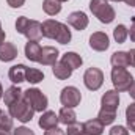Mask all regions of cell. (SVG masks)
<instances>
[{
	"label": "cell",
	"instance_id": "6da1fadb",
	"mask_svg": "<svg viewBox=\"0 0 135 135\" xmlns=\"http://www.w3.org/2000/svg\"><path fill=\"white\" fill-rule=\"evenodd\" d=\"M42 36L49 39H55L60 44H69L71 41V30L68 28L66 24L47 19L42 22Z\"/></svg>",
	"mask_w": 135,
	"mask_h": 135
},
{
	"label": "cell",
	"instance_id": "7a4b0ae2",
	"mask_svg": "<svg viewBox=\"0 0 135 135\" xmlns=\"http://www.w3.org/2000/svg\"><path fill=\"white\" fill-rule=\"evenodd\" d=\"M16 30H17V33L24 35L28 41H39L42 38V24L38 21H30L25 16L17 17Z\"/></svg>",
	"mask_w": 135,
	"mask_h": 135
},
{
	"label": "cell",
	"instance_id": "3957f363",
	"mask_svg": "<svg viewBox=\"0 0 135 135\" xmlns=\"http://www.w3.org/2000/svg\"><path fill=\"white\" fill-rule=\"evenodd\" d=\"M90 9L102 24H110L116 17L115 9L108 3V0H91L90 2Z\"/></svg>",
	"mask_w": 135,
	"mask_h": 135
},
{
	"label": "cell",
	"instance_id": "277c9868",
	"mask_svg": "<svg viewBox=\"0 0 135 135\" xmlns=\"http://www.w3.org/2000/svg\"><path fill=\"white\" fill-rule=\"evenodd\" d=\"M112 83L118 93L129 91L131 85L134 83V77L126 68H113L112 69Z\"/></svg>",
	"mask_w": 135,
	"mask_h": 135
},
{
	"label": "cell",
	"instance_id": "5b68a950",
	"mask_svg": "<svg viewBox=\"0 0 135 135\" xmlns=\"http://www.w3.org/2000/svg\"><path fill=\"white\" fill-rule=\"evenodd\" d=\"M8 108H9V115L13 118H16L17 121H21V123H28V121L33 119L35 110L30 107V104L24 98L19 99L17 102H14V104H11Z\"/></svg>",
	"mask_w": 135,
	"mask_h": 135
},
{
	"label": "cell",
	"instance_id": "8992f818",
	"mask_svg": "<svg viewBox=\"0 0 135 135\" xmlns=\"http://www.w3.org/2000/svg\"><path fill=\"white\" fill-rule=\"evenodd\" d=\"M22 98L30 104V107L33 108L35 112H41L42 113V112H46V108L49 105L47 96L41 90H38V88H28V90H25Z\"/></svg>",
	"mask_w": 135,
	"mask_h": 135
},
{
	"label": "cell",
	"instance_id": "52a82bcc",
	"mask_svg": "<svg viewBox=\"0 0 135 135\" xmlns=\"http://www.w3.org/2000/svg\"><path fill=\"white\" fill-rule=\"evenodd\" d=\"M83 83L88 90L98 91L104 83V72L99 68H88L83 74Z\"/></svg>",
	"mask_w": 135,
	"mask_h": 135
},
{
	"label": "cell",
	"instance_id": "ba28073f",
	"mask_svg": "<svg viewBox=\"0 0 135 135\" xmlns=\"http://www.w3.org/2000/svg\"><path fill=\"white\" fill-rule=\"evenodd\" d=\"M82 101V94L80 91L75 88V86H65L60 93V102L65 105V107H77Z\"/></svg>",
	"mask_w": 135,
	"mask_h": 135
},
{
	"label": "cell",
	"instance_id": "9c48e42d",
	"mask_svg": "<svg viewBox=\"0 0 135 135\" xmlns=\"http://www.w3.org/2000/svg\"><path fill=\"white\" fill-rule=\"evenodd\" d=\"M101 108L102 110H108V112H115L118 110V105H119V94L116 90H108L104 93L101 99Z\"/></svg>",
	"mask_w": 135,
	"mask_h": 135
},
{
	"label": "cell",
	"instance_id": "30bf717a",
	"mask_svg": "<svg viewBox=\"0 0 135 135\" xmlns=\"http://www.w3.org/2000/svg\"><path fill=\"white\" fill-rule=\"evenodd\" d=\"M110 46V41H108V36L104 32H94V33L90 36V47L96 52H104L107 50Z\"/></svg>",
	"mask_w": 135,
	"mask_h": 135
},
{
	"label": "cell",
	"instance_id": "8fae6325",
	"mask_svg": "<svg viewBox=\"0 0 135 135\" xmlns=\"http://www.w3.org/2000/svg\"><path fill=\"white\" fill-rule=\"evenodd\" d=\"M88 16L83 13V11H74V13H71L69 16H68V24L72 27V28H75V30H85L86 27H88Z\"/></svg>",
	"mask_w": 135,
	"mask_h": 135
},
{
	"label": "cell",
	"instance_id": "7c38bea8",
	"mask_svg": "<svg viewBox=\"0 0 135 135\" xmlns=\"http://www.w3.org/2000/svg\"><path fill=\"white\" fill-rule=\"evenodd\" d=\"M58 60V49L57 47H52V46H46L41 49V57H39V61L41 65L44 66H52L55 65Z\"/></svg>",
	"mask_w": 135,
	"mask_h": 135
},
{
	"label": "cell",
	"instance_id": "4fadbf2b",
	"mask_svg": "<svg viewBox=\"0 0 135 135\" xmlns=\"http://www.w3.org/2000/svg\"><path fill=\"white\" fill-rule=\"evenodd\" d=\"M58 123H60V121H58V115H57L55 112H50V110L42 112V115H41V118H39V121H38L39 127L44 129V131L52 129V127H57Z\"/></svg>",
	"mask_w": 135,
	"mask_h": 135
},
{
	"label": "cell",
	"instance_id": "5bb4252c",
	"mask_svg": "<svg viewBox=\"0 0 135 135\" xmlns=\"http://www.w3.org/2000/svg\"><path fill=\"white\" fill-rule=\"evenodd\" d=\"M25 71H27V66L25 65H14V66L9 68L8 71V77L13 83L19 85L22 82H25Z\"/></svg>",
	"mask_w": 135,
	"mask_h": 135
},
{
	"label": "cell",
	"instance_id": "9a60e30c",
	"mask_svg": "<svg viewBox=\"0 0 135 135\" xmlns=\"http://www.w3.org/2000/svg\"><path fill=\"white\" fill-rule=\"evenodd\" d=\"M82 127H83V134L102 135L104 134V127H105V126L102 124L98 118H94V119H88V121H85V123L82 124Z\"/></svg>",
	"mask_w": 135,
	"mask_h": 135
},
{
	"label": "cell",
	"instance_id": "2e32d148",
	"mask_svg": "<svg viewBox=\"0 0 135 135\" xmlns=\"http://www.w3.org/2000/svg\"><path fill=\"white\" fill-rule=\"evenodd\" d=\"M17 57V47L13 42H3L0 46V61H13Z\"/></svg>",
	"mask_w": 135,
	"mask_h": 135
},
{
	"label": "cell",
	"instance_id": "e0dca14e",
	"mask_svg": "<svg viewBox=\"0 0 135 135\" xmlns=\"http://www.w3.org/2000/svg\"><path fill=\"white\" fill-rule=\"evenodd\" d=\"M22 96H24V91L19 86H9L5 91V94H3V102H5V105L9 107L11 104H14V102H17L19 99H22Z\"/></svg>",
	"mask_w": 135,
	"mask_h": 135
},
{
	"label": "cell",
	"instance_id": "ac0fdd59",
	"mask_svg": "<svg viewBox=\"0 0 135 135\" xmlns=\"http://www.w3.org/2000/svg\"><path fill=\"white\" fill-rule=\"evenodd\" d=\"M41 46L38 44V41H28L25 44V57L30 60V61H39V57H41Z\"/></svg>",
	"mask_w": 135,
	"mask_h": 135
},
{
	"label": "cell",
	"instance_id": "d6986e66",
	"mask_svg": "<svg viewBox=\"0 0 135 135\" xmlns=\"http://www.w3.org/2000/svg\"><path fill=\"white\" fill-rule=\"evenodd\" d=\"M61 63H65L68 68H71V69L74 71V69H77V68L82 66L83 60H82V57H80L79 54H75V52H66V54H63V57H61Z\"/></svg>",
	"mask_w": 135,
	"mask_h": 135
},
{
	"label": "cell",
	"instance_id": "ffe728a7",
	"mask_svg": "<svg viewBox=\"0 0 135 135\" xmlns=\"http://www.w3.org/2000/svg\"><path fill=\"white\" fill-rule=\"evenodd\" d=\"M110 63L113 68H127L131 66V60H129V54L127 52H115L110 58Z\"/></svg>",
	"mask_w": 135,
	"mask_h": 135
},
{
	"label": "cell",
	"instance_id": "44dd1931",
	"mask_svg": "<svg viewBox=\"0 0 135 135\" xmlns=\"http://www.w3.org/2000/svg\"><path fill=\"white\" fill-rule=\"evenodd\" d=\"M58 121L61 124H66V126L72 124V123H77V115H75L74 108H71V107H61V110L58 113Z\"/></svg>",
	"mask_w": 135,
	"mask_h": 135
},
{
	"label": "cell",
	"instance_id": "7402d4cb",
	"mask_svg": "<svg viewBox=\"0 0 135 135\" xmlns=\"http://www.w3.org/2000/svg\"><path fill=\"white\" fill-rule=\"evenodd\" d=\"M52 71H54V75L57 79H60V80H66V79H69L72 75V69L68 68L61 61H57L55 65H52Z\"/></svg>",
	"mask_w": 135,
	"mask_h": 135
},
{
	"label": "cell",
	"instance_id": "603a6c76",
	"mask_svg": "<svg viewBox=\"0 0 135 135\" xmlns=\"http://www.w3.org/2000/svg\"><path fill=\"white\" fill-rule=\"evenodd\" d=\"M42 9L49 16H55L61 11V2L58 0H44L42 2Z\"/></svg>",
	"mask_w": 135,
	"mask_h": 135
},
{
	"label": "cell",
	"instance_id": "cb8c5ba5",
	"mask_svg": "<svg viewBox=\"0 0 135 135\" xmlns=\"http://www.w3.org/2000/svg\"><path fill=\"white\" fill-rule=\"evenodd\" d=\"M42 79H44L42 71H39L36 68H27V71H25V82H30V83L36 85V83L42 82Z\"/></svg>",
	"mask_w": 135,
	"mask_h": 135
},
{
	"label": "cell",
	"instance_id": "d4e9b609",
	"mask_svg": "<svg viewBox=\"0 0 135 135\" xmlns=\"http://www.w3.org/2000/svg\"><path fill=\"white\" fill-rule=\"evenodd\" d=\"M126 123H127V129L131 132H135V102L127 105L126 108Z\"/></svg>",
	"mask_w": 135,
	"mask_h": 135
},
{
	"label": "cell",
	"instance_id": "484cf974",
	"mask_svg": "<svg viewBox=\"0 0 135 135\" xmlns=\"http://www.w3.org/2000/svg\"><path fill=\"white\" fill-rule=\"evenodd\" d=\"M127 36H129V32H127L126 25L119 24V25L115 27V30H113V38H115V41H116L118 44H123V42L127 39Z\"/></svg>",
	"mask_w": 135,
	"mask_h": 135
},
{
	"label": "cell",
	"instance_id": "4316f807",
	"mask_svg": "<svg viewBox=\"0 0 135 135\" xmlns=\"http://www.w3.org/2000/svg\"><path fill=\"white\" fill-rule=\"evenodd\" d=\"M98 119L101 121L104 126H108V124H112L115 119H116V113L115 112H108V110H99V113H98Z\"/></svg>",
	"mask_w": 135,
	"mask_h": 135
},
{
	"label": "cell",
	"instance_id": "83f0119b",
	"mask_svg": "<svg viewBox=\"0 0 135 135\" xmlns=\"http://www.w3.org/2000/svg\"><path fill=\"white\" fill-rule=\"evenodd\" d=\"M0 127L8 129V131L13 129V116H11L9 113L2 112V115H0Z\"/></svg>",
	"mask_w": 135,
	"mask_h": 135
},
{
	"label": "cell",
	"instance_id": "f1b7e54d",
	"mask_svg": "<svg viewBox=\"0 0 135 135\" xmlns=\"http://www.w3.org/2000/svg\"><path fill=\"white\" fill-rule=\"evenodd\" d=\"M83 134V127H82V124H79V123H72V124H69L66 129V135H82Z\"/></svg>",
	"mask_w": 135,
	"mask_h": 135
},
{
	"label": "cell",
	"instance_id": "f546056e",
	"mask_svg": "<svg viewBox=\"0 0 135 135\" xmlns=\"http://www.w3.org/2000/svg\"><path fill=\"white\" fill-rule=\"evenodd\" d=\"M108 135H129V129L124 126H113L108 131Z\"/></svg>",
	"mask_w": 135,
	"mask_h": 135
},
{
	"label": "cell",
	"instance_id": "4dcf8cb0",
	"mask_svg": "<svg viewBox=\"0 0 135 135\" xmlns=\"http://www.w3.org/2000/svg\"><path fill=\"white\" fill-rule=\"evenodd\" d=\"M13 135H35V132L32 131V129L25 127V126H21V127L14 129V132H13Z\"/></svg>",
	"mask_w": 135,
	"mask_h": 135
},
{
	"label": "cell",
	"instance_id": "1f68e13d",
	"mask_svg": "<svg viewBox=\"0 0 135 135\" xmlns=\"http://www.w3.org/2000/svg\"><path fill=\"white\" fill-rule=\"evenodd\" d=\"M44 135H66V132L60 127H52V129H47L44 132Z\"/></svg>",
	"mask_w": 135,
	"mask_h": 135
},
{
	"label": "cell",
	"instance_id": "d6a6232c",
	"mask_svg": "<svg viewBox=\"0 0 135 135\" xmlns=\"http://www.w3.org/2000/svg\"><path fill=\"white\" fill-rule=\"evenodd\" d=\"M6 3H8L11 8H21V6L25 3V0H6Z\"/></svg>",
	"mask_w": 135,
	"mask_h": 135
},
{
	"label": "cell",
	"instance_id": "836d02e7",
	"mask_svg": "<svg viewBox=\"0 0 135 135\" xmlns=\"http://www.w3.org/2000/svg\"><path fill=\"white\" fill-rule=\"evenodd\" d=\"M127 32H129V36H131V41L135 42V19H134V22H132V25H131V28Z\"/></svg>",
	"mask_w": 135,
	"mask_h": 135
},
{
	"label": "cell",
	"instance_id": "e575fe53",
	"mask_svg": "<svg viewBox=\"0 0 135 135\" xmlns=\"http://www.w3.org/2000/svg\"><path fill=\"white\" fill-rule=\"evenodd\" d=\"M129 60H131V66L132 68H135V49H131L129 52Z\"/></svg>",
	"mask_w": 135,
	"mask_h": 135
},
{
	"label": "cell",
	"instance_id": "d590c367",
	"mask_svg": "<svg viewBox=\"0 0 135 135\" xmlns=\"http://www.w3.org/2000/svg\"><path fill=\"white\" fill-rule=\"evenodd\" d=\"M129 94H131V98L135 101V80H134V83L131 85V88H129Z\"/></svg>",
	"mask_w": 135,
	"mask_h": 135
},
{
	"label": "cell",
	"instance_id": "8d00e7d4",
	"mask_svg": "<svg viewBox=\"0 0 135 135\" xmlns=\"http://www.w3.org/2000/svg\"><path fill=\"white\" fill-rule=\"evenodd\" d=\"M5 42V32L2 30V22H0V46Z\"/></svg>",
	"mask_w": 135,
	"mask_h": 135
},
{
	"label": "cell",
	"instance_id": "74e56055",
	"mask_svg": "<svg viewBox=\"0 0 135 135\" xmlns=\"http://www.w3.org/2000/svg\"><path fill=\"white\" fill-rule=\"evenodd\" d=\"M0 135H11V131H8V129H3V127H0Z\"/></svg>",
	"mask_w": 135,
	"mask_h": 135
},
{
	"label": "cell",
	"instance_id": "f35d334b",
	"mask_svg": "<svg viewBox=\"0 0 135 135\" xmlns=\"http://www.w3.org/2000/svg\"><path fill=\"white\" fill-rule=\"evenodd\" d=\"M124 2H126L129 6H135V0H124Z\"/></svg>",
	"mask_w": 135,
	"mask_h": 135
},
{
	"label": "cell",
	"instance_id": "ab89813d",
	"mask_svg": "<svg viewBox=\"0 0 135 135\" xmlns=\"http://www.w3.org/2000/svg\"><path fill=\"white\" fill-rule=\"evenodd\" d=\"M0 99H3V88H2V83H0Z\"/></svg>",
	"mask_w": 135,
	"mask_h": 135
},
{
	"label": "cell",
	"instance_id": "60d3db41",
	"mask_svg": "<svg viewBox=\"0 0 135 135\" xmlns=\"http://www.w3.org/2000/svg\"><path fill=\"white\" fill-rule=\"evenodd\" d=\"M110 2H124V0H110Z\"/></svg>",
	"mask_w": 135,
	"mask_h": 135
},
{
	"label": "cell",
	"instance_id": "b9f144b4",
	"mask_svg": "<svg viewBox=\"0 0 135 135\" xmlns=\"http://www.w3.org/2000/svg\"><path fill=\"white\" fill-rule=\"evenodd\" d=\"M58 2H61V3H63V2H68V0H58Z\"/></svg>",
	"mask_w": 135,
	"mask_h": 135
},
{
	"label": "cell",
	"instance_id": "7bdbcfd3",
	"mask_svg": "<svg viewBox=\"0 0 135 135\" xmlns=\"http://www.w3.org/2000/svg\"><path fill=\"white\" fill-rule=\"evenodd\" d=\"M82 135H88V134H82Z\"/></svg>",
	"mask_w": 135,
	"mask_h": 135
},
{
	"label": "cell",
	"instance_id": "ee69618b",
	"mask_svg": "<svg viewBox=\"0 0 135 135\" xmlns=\"http://www.w3.org/2000/svg\"><path fill=\"white\" fill-rule=\"evenodd\" d=\"M0 115H2V110H0Z\"/></svg>",
	"mask_w": 135,
	"mask_h": 135
}]
</instances>
